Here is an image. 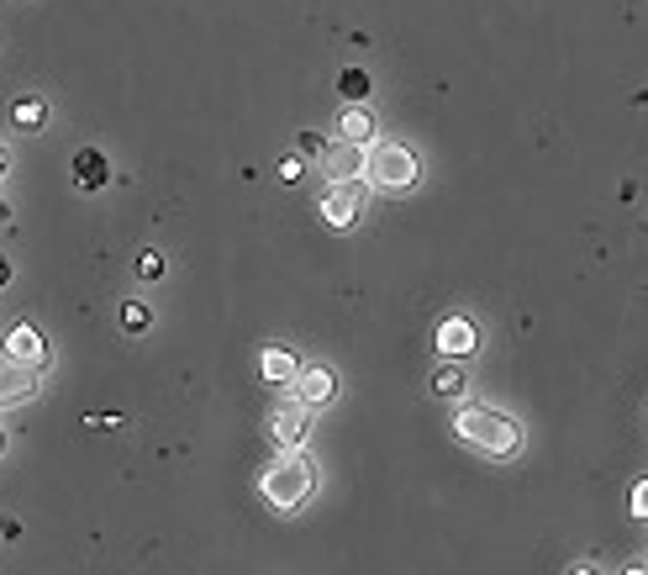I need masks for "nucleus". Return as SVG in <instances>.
<instances>
[{
	"instance_id": "1",
	"label": "nucleus",
	"mask_w": 648,
	"mask_h": 575,
	"mask_svg": "<svg viewBox=\"0 0 648 575\" xmlns=\"http://www.w3.org/2000/svg\"><path fill=\"white\" fill-rule=\"evenodd\" d=\"M453 433H459L470 449H480V455H491V459H511L522 449V423L496 412V407H459V412H453Z\"/></svg>"
},
{
	"instance_id": "22",
	"label": "nucleus",
	"mask_w": 648,
	"mask_h": 575,
	"mask_svg": "<svg viewBox=\"0 0 648 575\" xmlns=\"http://www.w3.org/2000/svg\"><path fill=\"white\" fill-rule=\"evenodd\" d=\"M5 285H11V259L0 254V291H5Z\"/></svg>"
},
{
	"instance_id": "24",
	"label": "nucleus",
	"mask_w": 648,
	"mask_h": 575,
	"mask_svg": "<svg viewBox=\"0 0 648 575\" xmlns=\"http://www.w3.org/2000/svg\"><path fill=\"white\" fill-rule=\"evenodd\" d=\"M0 449H5V427H0Z\"/></svg>"
},
{
	"instance_id": "7",
	"label": "nucleus",
	"mask_w": 648,
	"mask_h": 575,
	"mask_svg": "<svg viewBox=\"0 0 648 575\" xmlns=\"http://www.w3.org/2000/svg\"><path fill=\"white\" fill-rule=\"evenodd\" d=\"M291 386H295V396H301V401H306V407L317 412V407H327V401L338 396V375H332L327 364H301Z\"/></svg>"
},
{
	"instance_id": "15",
	"label": "nucleus",
	"mask_w": 648,
	"mask_h": 575,
	"mask_svg": "<svg viewBox=\"0 0 648 575\" xmlns=\"http://www.w3.org/2000/svg\"><path fill=\"white\" fill-rule=\"evenodd\" d=\"M11 121H16L22 132H37V127L48 121V101H37V95H22V101H11Z\"/></svg>"
},
{
	"instance_id": "2",
	"label": "nucleus",
	"mask_w": 648,
	"mask_h": 575,
	"mask_svg": "<svg viewBox=\"0 0 648 575\" xmlns=\"http://www.w3.org/2000/svg\"><path fill=\"white\" fill-rule=\"evenodd\" d=\"M259 491H264L269 507L295 513V507H301V502H311V491H317V465L301 455V449H280V459H274L264 476H259Z\"/></svg>"
},
{
	"instance_id": "12",
	"label": "nucleus",
	"mask_w": 648,
	"mask_h": 575,
	"mask_svg": "<svg viewBox=\"0 0 648 575\" xmlns=\"http://www.w3.org/2000/svg\"><path fill=\"white\" fill-rule=\"evenodd\" d=\"M433 396L438 401H464V391H470V375H464V364L459 360H438V369H433Z\"/></svg>"
},
{
	"instance_id": "18",
	"label": "nucleus",
	"mask_w": 648,
	"mask_h": 575,
	"mask_svg": "<svg viewBox=\"0 0 648 575\" xmlns=\"http://www.w3.org/2000/svg\"><path fill=\"white\" fill-rule=\"evenodd\" d=\"M158 274H164V254H158V248H143V254H138V280H158Z\"/></svg>"
},
{
	"instance_id": "11",
	"label": "nucleus",
	"mask_w": 648,
	"mask_h": 575,
	"mask_svg": "<svg viewBox=\"0 0 648 575\" xmlns=\"http://www.w3.org/2000/svg\"><path fill=\"white\" fill-rule=\"evenodd\" d=\"M74 190H85V196H95V190H106V180H111V164H106V153L101 149H80L74 153Z\"/></svg>"
},
{
	"instance_id": "20",
	"label": "nucleus",
	"mask_w": 648,
	"mask_h": 575,
	"mask_svg": "<svg viewBox=\"0 0 648 575\" xmlns=\"http://www.w3.org/2000/svg\"><path fill=\"white\" fill-rule=\"evenodd\" d=\"M322 132H295V153H301V159H317V153H322Z\"/></svg>"
},
{
	"instance_id": "10",
	"label": "nucleus",
	"mask_w": 648,
	"mask_h": 575,
	"mask_svg": "<svg viewBox=\"0 0 648 575\" xmlns=\"http://www.w3.org/2000/svg\"><path fill=\"white\" fill-rule=\"evenodd\" d=\"M5 360L43 369V360H48V343H43V333H37L32 322H16V328L5 333Z\"/></svg>"
},
{
	"instance_id": "21",
	"label": "nucleus",
	"mask_w": 648,
	"mask_h": 575,
	"mask_svg": "<svg viewBox=\"0 0 648 575\" xmlns=\"http://www.w3.org/2000/svg\"><path fill=\"white\" fill-rule=\"evenodd\" d=\"M648 513V481L633 485V517H644Z\"/></svg>"
},
{
	"instance_id": "6",
	"label": "nucleus",
	"mask_w": 648,
	"mask_h": 575,
	"mask_svg": "<svg viewBox=\"0 0 648 575\" xmlns=\"http://www.w3.org/2000/svg\"><path fill=\"white\" fill-rule=\"evenodd\" d=\"M317 164H322L327 185L332 180H364V149L358 143H322V153H317Z\"/></svg>"
},
{
	"instance_id": "25",
	"label": "nucleus",
	"mask_w": 648,
	"mask_h": 575,
	"mask_svg": "<svg viewBox=\"0 0 648 575\" xmlns=\"http://www.w3.org/2000/svg\"><path fill=\"white\" fill-rule=\"evenodd\" d=\"M5 216H11V212H5V207H0V222H5Z\"/></svg>"
},
{
	"instance_id": "4",
	"label": "nucleus",
	"mask_w": 648,
	"mask_h": 575,
	"mask_svg": "<svg viewBox=\"0 0 648 575\" xmlns=\"http://www.w3.org/2000/svg\"><path fill=\"white\" fill-rule=\"evenodd\" d=\"M306 427H311V407L301 396H291V401H280L269 412V444L274 449H301L306 444Z\"/></svg>"
},
{
	"instance_id": "5",
	"label": "nucleus",
	"mask_w": 648,
	"mask_h": 575,
	"mask_svg": "<svg viewBox=\"0 0 648 575\" xmlns=\"http://www.w3.org/2000/svg\"><path fill=\"white\" fill-rule=\"evenodd\" d=\"M364 180H332V190L322 196V222L332 227H354L358 216H364Z\"/></svg>"
},
{
	"instance_id": "9",
	"label": "nucleus",
	"mask_w": 648,
	"mask_h": 575,
	"mask_svg": "<svg viewBox=\"0 0 648 575\" xmlns=\"http://www.w3.org/2000/svg\"><path fill=\"white\" fill-rule=\"evenodd\" d=\"M480 349V328L470 317H443L438 322V360H464Z\"/></svg>"
},
{
	"instance_id": "8",
	"label": "nucleus",
	"mask_w": 648,
	"mask_h": 575,
	"mask_svg": "<svg viewBox=\"0 0 648 575\" xmlns=\"http://www.w3.org/2000/svg\"><path fill=\"white\" fill-rule=\"evenodd\" d=\"M37 391H43V380H37L32 364L0 360V407H22V401H32Z\"/></svg>"
},
{
	"instance_id": "13",
	"label": "nucleus",
	"mask_w": 648,
	"mask_h": 575,
	"mask_svg": "<svg viewBox=\"0 0 648 575\" xmlns=\"http://www.w3.org/2000/svg\"><path fill=\"white\" fill-rule=\"evenodd\" d=\"M338 138H343V143H358V149L375 143V117L364 112V101H349V106H343V117H338Z\"/></svg>"
},
{
	"instance_id": "3",
	"label": "nucleus",
	"mask_w": 648,
	"mask_h": 575,
	"mask_svg": "<svg viewBox=\"0 0 648 575\" xmlns=\"http://www.w3.org/2000/svg\"><path fill=\"white\" fill-rule=\"evenodd\" d=\"M422 180V164H416V153L407 143H364V185H375L385 196H401V190H412Z\"/></svg>"
},
{
	"instance_id": "19",
	"label": "nucleus",
	"mask_w": 648,
	"mask_h": 575,
	"mask_svg": "<svg viewBox=\"0 0 648 575\" xmlns=\"http://www.w3.org/2000/svg\"><path fill=\"white\" fill-rule=\"evenodd\" d=\"M274 175H280V180H285V185H295V180H301V175H306V159H301V153H285Z\"/></svg>"
},
{
	"instance_id": "16",
	"label": "nucleus",
	"mask_w": 648,
	"mask_h": 575,
	"mask_svg": "<svg viewBox=\"0 0 648 575\" xmlns=\"http://www.w3.org/2000/svg\"><path fill=\"white\" fill-rule=\"evenodd\" d=\"M338 95H343V101H369V74H364L358 63H349V69L338 74Z\"/></svg>"
},
{
	"instance_id": "17",
	"label": "nucleus",
	"mask_w": 648,
	"mask_h": 575,
	"mask_svg": "<svg viewBox=\"0 0 648 575\" xmlns=\"http://www.w3.org/2000/svg\"><path fill=\"white\" fill-rule=\"evenodd\" d=\"M121 328H127V333H148V328H153V312H148L143 302H127L121 306Z\"/></svg>"
},
{
	"instance_id": "23",
	"label": "nucleus",
	"mask_w": 648,
	"mask_h": 575,
	"mask_svg": "<svg viewBox=\"0 0 648 575\" xmlns=\"http://www.w3.org/2000/svg\"><path fill=\"white\" fill-rule=\"evenodd\" d=\"M5 169H11V153H5V143H0V180H5Z\"/></svg>"
},
{
	"instance_id": "14",
	"label": "nucleus",
	"mask_w": 648,
	"mask_h": 575,
	"mask_svg": "<svg viewBox=\"0 0 648 575\" xmlns=\"http://www.w3.org/2000/svg\"><path fill=\"white\" fill-rule=\"evenodd\" d=\"M259 369H264V380H274V386H291V380H295V369H301V360H295L291 349L269 343L264 354H259Z\"/></svg>"
}]
</instances>
